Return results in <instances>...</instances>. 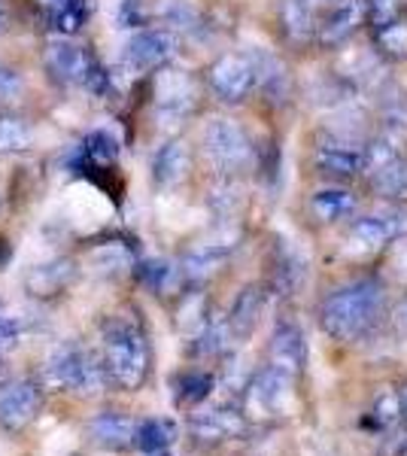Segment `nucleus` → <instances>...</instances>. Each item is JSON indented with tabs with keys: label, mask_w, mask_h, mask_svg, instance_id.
<instances>
[{
	"label": "nucleus",
	"mask_w": 407,
	"mask_h": 456,
	"mask_svg": "<svg viewBox=\"0 0 407 456\" xmlns=\"http://www.w3.org/2000/svg\"><path fill=\"white\" fill-rule=\"evenodd\" d=\"M46 68L55 73L58 79L79 88H88L92 94H103L110 88L107 73L101 64L85 53L79 43L73 40H49L46 43Z\"/></svg>",
	"instance_id": "5"
},
{
	"label": "nucleus",
	"mask_w": 407,
	"mask_h": 456,
	"mask_svg": "<svg viewBox=\"0 0 407 456\" xmlns=\"http://www.w3.org/2000/svg\"><path fill=\"white\" fill-rule=\"evenodd\" d=\"M43 408V393L31 380H12L0 387V426L19 432L37 420Z\"/></svg>",
	"instance_id": "11"
},
{
	"label": "nucleus",
	"mask_w": 407,
	"mask_h": 456,
	"mask_svg": "<svg viewBox=\"0 0 407 456\" xmlns=\"http://www.w3.org/2000/svg\"><path fill=\"white\" fill-rule=\"evenodd\" d=\"M204 156L219 174H240L253 165V141L234 119H210L204 128Z\"/></svg>",
	"instance_id": "4"
},
{
	"label": "nucleus",
	"mask_w": 407,
	"mask_h": 456,
	"mask_svg": "<svg viewBox=\"0 0 407 456\" xmlns=\"http://www.w3.org/2000/svg\"><path fill=\"white\" fill-rule=\"evenodd\" d=\"M6 25H10V12H6V4L0 0V34L6 31Z\"/></svg>",
	"instance_id": "44"
},
{
	"label": "nucleus",
	"mask_w": 407,
	"mask_h": 456,
	"mask_svg": "<svg viewBox=\"0 0 407 456\" xmlns=\"http://www.w3.org/2000/svg\"><path fill=\"white\" fill-rule=\"evenodd\" d=\"M398 399H402V417H407V384L398 389Z\"/></svg>",
	"instance_id": "45"
},
{
	"label": "nucleus",
	"mask_w": 407,
	"mask_h": 456,
	"mask_svg": "<svg viewBox=\"0 0 407 456\" xmlns=\"http://www.w3.org/2000/svg\"><path fill=\"white\" fill-rule=\"evenodd\" d=\"M228 253H232V244L228 247L225 244H204V247L191 249L180 265V274L189 277V281H207V277H213L222 265H225Z\"/></svg>",
	"instance_id": "21"
},
{
	"label": "nucleus",
	"mask_w": 407,
	"mask_h": 456,
	"mask_svg": "<svg viewBox=\"0 0 407 456\" xmlns=\"http://www.w3.org/2000/svg\"><path fill=\"white\" fill-rule=\"evenodd\" d=\"M140 277H143V283L150 286L152 292H167L170 286L176 283V277H180V268L170 262H146L143 271H140Z\"/></svg>",
	"instance_id": "36"
},
{
	"label": "nucleus",
	"mask_w": 407,
	"mask_h": 456,
	"mask_svg": "<svg viewBox=\"0 0 407 456\" xmlns=\"http://www.w3.org/2000/svg\"><path fill=\"white\" fill-rule=\"evenodd\" d=\"M359 201L350 189H320L313 198H310V210L320 223H340V219H350L356 213Z\"/></svg>",
	"instance_id": "20"
},
{
	"label": "nucleus",
	"mask_w": 407,
	"mask_h": 456,
	"mask_svg": "<svg viewBox=\"0 0 407 456\" xmlns=\"http://www.w3.org/2000/svg\"><path fill=\"white\" fill-rule=\"evenodd\" d=\"M407 0H365V16L371 19L374 28L387 25V21L402 19Z\"/></svg>",
	"instance_id": "37"
},
{
	"label": "nucleus",
	"mask_w": 407,
	"mask_h": 456,
	"mask_svg": "<svg viewBox=\"0 0 407 456\" xmlns=\"http://www.w3.org/2000/svg\"><path fill=\"white\" fill-rule=\"evenodd\" d=\"M159 16L167 25V31H191L201 21V10L195 0H161Z\"/></svg>",
	"instance_id": "28"
},
{
	"label": "nucleus",
	"mask_w": 407,
	"mask_h": 456,
	"mask_svg": "<svg viewBox=\"0 0 407 456\" xmlns=\"http://www.w3.org/2000/svg\"><path fill=\"white\" fill-rule=\"evenodd\" d=\"M216 389V378L207 371H183L174 380V402L176 408H198L201 402L210 399V393Z\"/></svg>",
	"instance_id": "23"
},
{
	"label": "nucleus",
	"mask_w": 407,
	"mask_h": 456,
	"mask_svg": "<svg viewBox=\"0 0 407 456\" xmlns=\"http://www.w3.org/2000/svg\"><path fill=\"white\" fill-rule=\"evenodd\" d=\"M232 329L222 316H207V322L195 332V353L198 356H219L228 347Z\"/></svg>",
	"instance_id": "26"
},
{
	"label": "nucleus",
	"mask_w": 407,
	"mask_h": 456,
	"mask_svg": "<svg viewBox=\"0 0 407 456\" xmlns=\"http://www.w3.org/2000/svg\"><path fill=\"white\" fill-rule=\"evenodd\" d=\"M316 167L329 176H356L365 171V161H362V150L353 146L350 141H338V137H325V141L316 146Z\"/></svg>",
	"instance_id": "15"
},
{
	"label": "nucleus",
	"mask_w": 407,
	"mask_h": 456,
	"mask_svg": "<svg viewBox=\"0 0 407 456\" xmlns=\"http://www.w3.org/2000/svg\"><path fill=\"white\" fill-rule=\"evenodd\" d=\"M137 25H143V10H140V0H122L119 28H137Z\"/></svg>",
	"instance_id": "42"
},
{
	"label": "nucleus",
	"mask_w": 407,
	"mask_h": 456,
	"mask_svg": "<svg viewBox=\"0 0 407 456\" xmlns=\"http://www.w3.org/2000/svg\"><path fill=\"white\" fill-rule=\"evenodd\" d=\"M271 274H273V289H280V296H292V289L301 283V277H305V262H301L292 249L280 247Z\"/></svg>",
	"instance_id": "27"
},
{
	"label": "nucleus",
	"mask_w": 407,
	"mask_h": 456,
	"mask_svg": "<svg viewBox=\"0 0 407 456\" xmlns=\"http://www.w3.org/2000/svg\"><path fill=\"white\" fill-rule=\"evenodd\" d=\"M103 380H107V369L79 344H61L46 362V384L52 389L94 395L103 389Z\"/></svg>",
	"instance_id": "3"
},
{
	"label": "nucleus",
	"mask_w": 407,
	"mask_h": 456,
	"mask_svg": "<svg viewBox=\"0 0 407 456\" xmlns=\"http://www.w3.org/2000/svg\"><path fill=\"white\" fill-rule=\"evenodd\" d=\"M198 101V86L186 70L161 68L155 77V110L159 119L165 122H183L195 110Z\"/></svg>",
	"instance_id": "8"
},
{
	"label": "nucleus",
	"mask_w": 407,
	"mask_h": 456,
	"mask_svg": "<svg viewBox=\"0 0 407 456\" xmlns=\"http://www.w3.org/2000/svg\"><path fill=\"white\" fill-rule=\"evenodd\" d=\"M52 4V19H55L61 34H77L85 25L88 4L85 0H49Z\"/></svg>",
	"instance_id": "32"
},
{
	"label": "nucleus",
	"mask_w": 407,
	"mask_h": 456,
	"mask_svg": "<svg viewBox=\"0 0 407 456\" xmlns=\"http://www.w3.org/2000/svg\"><path fill=\"white\" fill-rule=\"evenodd\" d=\"M301 4L310 6V10H313L316 16H322V10H329V6L335 4V0H301Z\"/></svg>",
	"instance_id": "43"
},
{
	"label": "nucleus",
	"mask_w": 407,
	"mask_h": 456,
	"mask_svg": "<svg viewBox=\"0 0 407 456\" xmlns=\"http://www.w3.org/2000/svg\"><path fill=\"white\" fill-rule=\"evenodd\" d=\"M207 322V311H204V298L201 296H191L186 298V305L180 307V326L186 332H198Z\"/></svg>",
	"instance_id": "40"
},
{
	"label": "nucleus",
	"mask_w": 407,
	"mask_h": 456,
	"mask_svg": "<svg viewBox=\"0 0 407 456\" xmlns=\"http://www.w3.org/2000/svg\"><path fill=\"white\" fill-rule=\"evenodd\" d=\"M134 429L137 423L128 420L125 414H116V411H107V414H98L88 426L92 438L98 441L101 447H110V451H125V447L134 444Z\"/></svg>",
	"instance_id": "19"
},
{
	"label": "nucleus",
	"mask_w": 407,
	"mask_h": 456,
	"mask_svg": "<svg viewBox=\"0 0 407 456\" xmlns=\"http://www.w3.org/2000/svg\"><path fill=\"white\" fill-rule=\"evenodd\" d=\"M34 143L31 125L19 116H0V156H12V152H25Z\"/></svg>",
	"instance_id": "30"
},
{
	"label": "nucleus",
	"mask_w": 407,
	"mask_h": 456,
	"mask_svg": "<svg viewBox=\"0 0 407 456\" xmlns=\"http://www.w3.org/2000/svg\"><path fill=\"white\" fill-rule=\"evenodd\" d=\"M292 387L295 378H289L286 371L273 369V365L256 371L247 387V411L256 417L283 414L289 399H292Z\"/></svg>",
	"instance_id": "9"
},
{
	"label": "nucleus",
	"mask_w": 407,
	"mask_h": 456,
	"mask_svg": "<svg viewBox=\"0 0 407 456\" xmlns=\"http://www.w3.org/2000/svg\"><path fill=\"white\" fill-rule=\"evenodd\" d=\"M191 436L207 444H219V441L240 438L247 432V417L238 414L234 408H207L191 414L189 420Z\"/></svg>",
	"instance_id": "13"
},
{
	"label": "nucleus",
	"mask_w": 407,
	"mask_h": 456,
	"mask_svg": "<svg viewBox=\"0 0 407 456\" xmlns=\"http://www.w3.org/2000/svg\"><path fill=\"white\" fill-rule=\"evenodd\" d=\"M265 296L262 286H247V289H240V296L234 298L232 305V314H228V329H232V338H249L258 329V322H262V314H265Z\"/></svg>",
	"instance_id": "17"
},
{
	"label": "nucleus",
	"mask_w": 407,
	"mask_h": 456,
	"mask_svg": "<svg viewBox=\"0 0 407 456\" xmlns=\"http://www.w3.org/2000/svg\"><path fill=\"white\" fill-rule=\"evenodd\" d=\"M402 420V399H398V389H383L371 404V423L374 429H389Z\"/></svg>",
	"instance_id": "34"
},
{
	"label": "nucleus",
	"mask_w": 407,
	"mask_h": 456,
	"mask_svg": "<svg viewBox=\"0 0 407 456\" xmlns=\"http://www.w3.org/2000/svg\"><path fill=\"white\" fill-rule=\"evenodd\" d=\"M88 262L94 265L98 274H122V271H128L134 265V256H131V249L125 244L113 240V244H101L98 249H92Z\"/></svg>",
	"instance_id": "29"
},
{
	"label": "nucleus",
	"mask_w": 407,
	"mask_h": 456,
	"mask_svg": "<svg viewBox=\"0 0 407 456\" xmlns=\"http://www.w3.org/2000/svg\"><path fill=\"white\" fill-rule=\"evenodd\" d=\"M283 21H286V31L292 34L295 40H307V37L316 34L320 16H316L310 6L301 4V0H286V4H283Z\"/></svg>",
	"instance_id": "31"
},
{
	"label": "nucleus",
	"mask_w": 407,
	"mask_h": 456,
	"mask_svg": "<svg viewBox=\"0 0 407 456\" xmlns=\"http://www.w3.org/2000/svg\"><path fill=\"white\" fill-rule=\"evenodd\" d=\"M191 171V152L183 141H167L152 159V180L159 186H180Z\"/></svg>",
	"instance_id": "16"
},
{
	"label": "nucleus",
	"mask_w": 407,
	"mask_h": 456,
	"mask_svg": "<svg viewBox=\"0 0 407 456\" xmlns=\"http://www.w3.org/2000/svg\"><path fill=\"white\" fill-rule=\"evenodd\" d=\"M402 456H407V444H404V451H402Z\"/></svg>",
	"instance_id": "47"
},
{
	"label": "nucleus",
	"mask_w": 407,
	"mask_h": 456,
	"mask_svg": "<svg viewBox=\"0 0 407 456\" xmlns=\"http://www.w3.org/2000/svg\"><path fill=\"white\" fill-rule=\"evenodd\" d=\"M176 40L174 31L167 28H143L125 43L122 49V64L131 73H150V70H161L170 58L176 55Z\"/></svg>",
	"instance_id": "7"
},
{
	"label": "nucleus",
	"mask_w": 407,
	"mask_h": 456,
	"mask_svg": "<svg viewBox=\"0 0 407 456\" xmlns=\"http://www.w3.org/2000/svg\"><path fill=\"white\" fill-rule=\"evenodd\" d=\"M395 159H398V141H392V137H377V141H371L362 150V161H365L368 174L383 171Z\"/></svg>",
	"instance_id": "35"
},
{
	"label": "nucleus",
	"mask_w": 407,
	"mask_h": 456,
	"mask_svg": "<svg viewBox=\"0 0 407 456\" xmlns=\"http://www.w3.org/2000/svg\"><path fill=\"white\" fill-rule=\"evenodd\" d=\"M73 277H77V265L68 259L37 265V268H31V274H28V289H31V296L37 298H49L68 289Z\"/></svg>",
	"instance_id": "18"
},
{
	"label": "nucleus",
	"mask_w": 407,
	"mask_h": 456,
	"mask_svg": "<svg viewBox=\"0 0 407 456\" xmlns=\"http://www.w3.org/2000/svg\"><path fill=\"white\" fill-rule=\"evenodd\" d=\"M207 83L213 94L225 104H240L256 88V64L253 53H225L207 70Z\"/></svg>",
	"instance_id": "6"
},
{
	"label": "nucleus",
	"mask_w": 407,
	"mask_h": 456,
	"mask_svg": "<svg viewBox=\"0 0 407 456\" xmlns=\"http://www.w3.org/2000/svg\"><path fill=\"white\" fill-rule=\"evenodd\" d=\"M21 94H25L21 77L12 68L0 64V104H16V101H21Z\"/></svg>",
	"instance_id": "39"
},
{
	"label": "nucleus",
	"mask_w": 407,
	"mask_h": 456,
	"mask_svg": "<svg viewBox=\"0 0 407 456\" xmlns=\"http://www.w3.org/2000/svg\"><path fill=\"white\" fill-rule=\"evenodd\" d=\"M387 307V289L380 281H353L331 292L320 307V326L329 338L350 344L365 338L377 326Z\"/></svg>",
	"instance_id": "1"
},
{
	"label": "nucleus",
	"mask_w": 407,
	"mask_h": 456,
	"mask_svg": "<svg viewBox=\"0 0 407 456\" xmlns=\"http://www.w3.org/2000/svg\"><path fill=\"white\" fill-rule=\"evenodd\" d=\"M268 359L273 369L286 371L289 378L298 380L301 371L307 369V338L301 332L298 322L292 320H283L277 322V329H273L271 341H268Z\"/></svg>",
	"instance_id": "10"
},
{
	"label": "nucleus",
	"mask_w": 407,
	"mask_h": 456,
	"mask_svg": "<svg viewBox=\"0 0 407 456\" xmlns=\"http://www.w3.org/2000/svg\"><path fill=\"white\" fill-rule=\"evenodd\" d=\"M19 338H21V322L16 320V316L0 314V356L10 353V350H16Z\"/></svg>",
	"instance_id": "41"
},
{
	"label": "nucleus",
	"mask_w": 407,
	"mask_h": 456,
	"mask_svg": "<svg viewBox=\"0 0 407 456\" xmlns=\"http://www.w3.org/2000/svg\"><path fill=\"white\" fill-rule=\"evenodd\" d=\"M103 369L122 389H137L150 374V344L134 320H113L103 329Z\"/></svg>",
	"instance_id": "2"
},
{
	"label": "nucleus",
	"mask_w": 407,
	"mask_h": 456,
	"mask_svg": "<svg viewBox=\"0 0 407 456\" xmlns=\"http://www.w3.org/2000/svg\"><path fill=\"white\" fill-rule=\"evenodd\" d=\"M85 152H88V159H92V161L103 165V161H113L116 159L119 146H116V141L107 134V131H98V134H92L85 141Z\"/></svg>",
	"instance_id": "38"
},
{
	"label": "nucleus",
	"mask_w": 407,
	"mask_h": 456,
	"mask_svg": "<svg viewBox=\"0 0 407 456\" xmlns=\"http://www.w3.org/2000/svg\"><path fill=\"white\" fill-rule=\"evenodd\" d=\"M374 40L383 55L407 58V21L395 19V21H387V25L374 28Z\"/></svg>",
	"instance_id": "33"
},
{
	"label": "nucleus",
	"mask_w": 407,
	"mask_h": 456,
	"mask_svg": "<svg viewBox=\"0 0 407 456\" xmlns=\"http://www.w3.org/2000/svg\"><path fill=\"white\" fill-rule=\"evenodd\" d=\"M150 456H170V451H159V453H150Z\"/></svg>",
	"instance_id": "46"
},
{
	"label": "nucleus",
	"mask_w": 407,
	"mask_h": 456,
	"mask_svg": "<svg viewBox=\"0 0 407 456\" xmlns=\"http://www.w3.org/2000/svg\"><path fill=\"white\" fill-rule=\"evenodd\" d=\"M176 438V426L165 420V417H150V420L137 423L134 429V447L143 453H159L167 451Z\"/></svg>",
	"instance_id": "24"
},
{
	"label": "nucleus",
	"mask_w": 407,
	"mask_h": 456,
	"mask_svg": "<svg viewBox=\"0 0 407 456\" xmlns=\"http://www.w3.org/2000/svg\"><path fill=\"white\" fill-rule=\"evenodd\" d=\"M253 64H256V88H262L271 101H283L289 94L286 64L268 53H253Z\"/></svg>",
	"instance_id": "22"
},
{
	"label": "nucleus",
	"mask_w": 407,
	"mask_h": 456,
	"mask_svg": "<svg viewBox=\"0 0 407 456\" xmlns=\"http://www.w3.org/2000/svg\"><path fill=\"white\" fill-rule=\"evenodd\" d=\"M404 232H407V213H398V210L368 213V216L353 219V225H350V238L365 249L387 247L389 240H395L398 234H404Z\"/></svg>",
	"instance_id": "12"
},
{
	"label": "nucleus",
	"mask_w": 407,
	"mask_h": 456,
	"mask_svg": "<svg viewBox=\"0 0 407 456\" xmlns=\"http://www.w3.org/2000/svg\"><path fill=\"white\" fill-rule=\"evenodd\" d=\"M365 19V0H335L329 10H322L316 37L325 46H338L350 37Z\"/></svg>",
	"instance_id": "14"
},
{
	"label": "nucleus",
	"mask_w": 407,
	"mask_h": 456,
	"mask_svg": "<svg viewBox=\"0 0 407 456\" xmlns=\"http://www.w3.org/2000/svg\"><path fill=\"white\" fill-rule=\"evenodd\" d=\"M371 189L389 201H407V159L398 156L383 171L371 174Z\"/></svg>",
	"instance_id": "25"
}]
</instances>
